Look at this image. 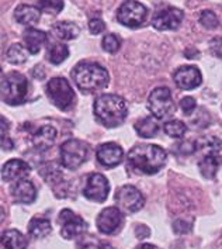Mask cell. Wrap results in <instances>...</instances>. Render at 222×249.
Listing matches in <instances>:
<instances>
[{
    "mask_svg": "<svg viewBox=\"0 0 222 249\" xmlns=\"http://www.w3.org/2000/svg\"><path fill=\"white\" fill-rule=\"evenodd\" d=\"M94 116L107 128L121 125L128 114L127 102L118 94H102L94 100Z\"/></svg>",
    "mask_w": 222,
    "mask_h": 249,
    "instance_id": "1",
    "label": "cell"
},
{
    "mask_svg": "<svg viewBox=\"0 0 222 249\" xmlns=\"http://www.w3.org/2000/svg\"><path fill=\"white\" fill-rule=\"evenodd\" d=\"M166 157V151L159 145L139 144L128 152V162L137 171L145 175H155L165 166Z\"/></svg>",
    "mask_w": 222,
    "mask_h": 249,
    "instance_id": "2",
    "label": "cell"
},
{
    "mask_svg": "<svg viewBox=\"0 0 222 249\" xmlns=\"http://www.w3.org/2000/svg\"><path fill=\"white\" fill-rule=\"evenodd\" d=\"M72 78L83 92L102 90L108 85V72L96 62H80L73 68Z\"/></svg>",
    "mask_w": 222,
    "mask_h": 249,
    "instance_id": "3",
    "label": "cell"
},
{
    "mask_svg": "<svg viewBox=\"0 0 222 249\" xmlns=\"http://www.w3.org/2000/svg\"><path fill=\"white\" fill-rule=\"evenodd\" d=\"M28 83L27 79L18 72H10L1 80V100L6 105H23L27 99Z\"/></svg>",
    "mask_w": 222,
    "mask_h": 249,
    "instance_id": "4",
    "label": "cell"
},
{
    "mask_svg": "<svg viewBox=\"0 0 222 249\" xmlns=\"http://www.w3.org/2000/svg\"><path fill=\"white\" fill-rule=\"evenodd\" d=\"M47 93L59 110H69L75 105V93L65 78H52L47 85Z\"/></svg>",
    "mask_w": 222,
    "mask_h": 249,
    "instance_id": "5",
    "label": "cell"
},
{
    "mask_svg": "<svg viewBox=\"0 0 222 249\" xmlns=\"http://www.w3.org/2000/svg\"><path fill=\"white\" fill-rule=\"evenodd\" d=\"M148 108L152 116L157 120H165L174 114L176 106L171 97V92L168 88H156L149 94Z\"/></svg>",
    "mask_w": 222,
    "mask_h": 249,
    "instance_id": "6",
    "label": "cell"
},
{
    "mask_svg": "<svg viewBox=\"0 0 222 249\" xmlns=\"http://www.w3.org/2000/svg\"><path fill=\"white\" fill-rule=\"evenodd\" d=\"M148 17V9L142 3L135 0L124 1L117 12V20L122 26L135 28L142 26Z\"/></svg>",
    "mask_w": 222,
    "mask_h": 249,
    "instance_id": "7",
    "label": "cell"
},
{
    "mask_svg": "<svg viewBox=\"0 0 222 249\" xmlns=\"http://www.w3.org/2000/svg\"><path fill=\"white\" fill-rule=\"evenodd\" d=\"M87 145L79 140H69L61 146V162L66 169H78L87 158Z\"/></svg>",
    "mask_w": 222,
    "mask_h": 249,
    "instance_id": "8",
    "label": "cell"
},
{
    "mask_svg": "<svg viewBox=\"0 0 222 249\" xmlns=\"http://www.w3.org/2000/svg\"><path fill=\"white\" fill-rule=\"evenodd\" d=\"M116 203L117 206L125 213H137L145 204L144 195L134 186H122L116 193Z\"/></svg>",
    "mask_w": 222,
    "mask_h": 249,
    "instance_id": "9",
    "label": "cell"
},
{
    "mask_svg": "<svg viewBox=\"0 0 222 249\" xmlns=\"http://www.w3.org/2000/svg\"><path fill=\"white\" fill-rule=\"evenodd\" d=\"M58 221L62 227L61 234L65 239H75L87 230L86 221L83 218H80L79 215H76L73 211L68 210V209L61 211Z\"/></svg>",
    "mask_w": 222,
    "mask_h": 249,
    "instance_id": "10",
    "label": "cell"
},
{
    "mask_svg": "<svg viewBox=\"0 0 222 249\" xmlns=\"http://www.w3.org/2000/svg\"><path fill=\"white\" fill-rule=\"evenodd\" d=\"M110 184L107 178L100 173H93L87 178L86 186L83 189V196L96 203H103L108 196Z\"/></svg>",
    "mask_w": 222,
    "mask_h": 249,
    "instance_id": "11",
    "label": "cell"
},
{
    "mask_svg": "<svg viewBox=\"0 0 222 249\" xmlns=\"http://www.w3.org/2000/svg\"><path fill=\"white\" fill-rule=\"evenodd\" d=\"M173 79L176 82V85L183 89V90H191V89H196L201 85L203 82V76H201V72L197 66L193 65H184L182 68H179L174 75Z\"/></svg>",
    "mask_w": 222,
    "mask_h": 249,
    "instance_id": "12",
    "label": "cell"
},
{
    "mask_svg": "<svg viewBox=\"0 0 222 249\" xmlns=\"http://www.w3.org/2000/svg\"><path fill=\"white\" fill-rule=\"evenodd\" d=\"M122 224V214L118 207H107L97 217V228L102 234L111 235Z\"/></svg>",
    "mask_w": 222,
    "mask_h": 249,
    "instance_id": "13",
    "label": "cell"
},
{
    "mask_svg": "<svg viewBox=\"0 0 222 249\" xmlns=\"http://www.w3.org/2000/svg\"><path fill=\"white\" fill-rule=\"evenodd\" d=\"M183 12L176 7H168L160 12H157L156 16L152 20V24L156 30H176L183 21Z\"/></svg>",
    "mask_w": 222,
    "mask_h": 249,
    "instance_id": "14",
    "label": "cell"
},
{
    "mask_svg": "<svg viewBox=\"0 0 222 249\" xmlns=\"http://www.w3.org/2000/svg\"><path fill=\"white\" fill-rule=\"evenodd\" d=\"M96 157L100 165H103L105 168H114L121 163L124 158V151L116 142H105L97 148Z\"/></svg>",
    "mask_w": 222,
    "mask_h": 249,
    "instance_id": "15",
    "label": "cell"
},
{
    "mask_svg": "<svg viewBox=\"0 0 222 249\" xmlns=\"http://www.w3.org/2000/svg\"><path fill=\"white\" fill-rule=\"evenodd\" d=\"M30 165L21 160V159H10L3 165L1 169V179L4 182H12V180H21L30 175Z\"/></svg>",
    "mask_w": 222,
    "mask_h": 249,
    "instance_id": "16",
    "label": "cell"
},
{
    "mask_svg": "<svg viewBox=\"0 0 222 249\" xmlns=\"http://www.w3.org/2000/svg\"><path fill=\"white\" fill-rule=\"evenodd\" d=\"M12 195L18 201V203H24V204H30L35 200L37 197V190L34 187V184L30 180L21 179L17 183H14L12 187Z\"/></svg>",
    "mask_w": 222,
    "mask_h": 249,
    "instance_id": "17",
    "label": "cell"
},
{
    "mask_svg": "<svg viewBox=\"0 0 222 249\" xmlns=\"http://www.w3.org/2000/svg\"><path fill=\"white\" fill-rule=\"evenodd\" d=\"M56 130L52 125H42L33 134V142L39 149H48L55 142Z\"/></svg>",
    "mask_w": 222,
    "mask_h": 249,
    "instance_id": "18",
    "label": "cell"
},
{
    "mask_svg": "<svg viewBox=\"0 0 222 249\" xmlns=\"http://www.w3.org/2000/svg\"><path fill=\"white\" fill-rule=\"evenodd\" d=\"M24 44L26 48L28 50L30 53H38L41 47L47 42L48 36L47 33L41 31V30H35V28H28L24 33Z\"/></svg>",
    "mask_w": 222,
    "mask_h": 249,
    "instance_id": "19",
    "label": "cell"
},
{
    "mask_svg": "<svg viewBox=\"0 0 222 249\" xmlns=\"http://www.w3.org/2000/svg\"><path fill=\"white\" fill-rule=\"evenodd\" d=\"M39 10L35 6H30V4H20L17 6V9L14 10V18L24 26H33L35 23H38L39 20Z\"/></svg>",
    "mask_w": 222,
    "mask_h": 249,
    "instance_id": "20",
    "label": "cell"
},
{
    "mask_svg": "<svg viewBox=\"0 0 222 249\" xmlns=\"http://www.w3.org/2000/svg\"><path fill=\"white\" fill-rule=\"evenodd\" d=\"M159 123L155 117L141 118L135 123V131L141 138H154L159 134Z\"/></svg>",
    "mask_w": 222,
    "mask_h": 249,
    "instance_id": "21",
    "label": "cell"
},
{
    "mask_svg": "<svg viewBox=\"0 0 222 249\" xmlns=\"http://www.w3.org/2000/svg\"><path fill=\"white\" fill-rule=\"evenodd\" d=\"M220 165H221V159H220V157H218L217 154H208V155H205V157L200 160L198 168H200L201 175H203L205 179H212V178H215Z\"/></svg>",
    "mask_w": 222,
    "mask_h": 249,
    "instance_id": "22",
    "label": "cell"
},
{
    "mask_svg": "<svg viewBox=\"0 0 222 249\" xmlns=\"http://www.w3.org/2000/svg\"><path fill=\"white\" fill-rule=\"evenodd\" d=\"M52 33L58 38L69 41V39H75L76 37H79L80 28L72 21H59V23L53 24Z\"/></svg>",
    "mask_w": 222,
    "mask_h": 249,
    "instance_id": "23",
    "label": "cell"
},
{
    "mask_svg": "<svg viewBox=\"0 0 222 249\" xmlns=\"http://www.w3.org/2000/svg\"><path fill=\"white\" fill-rule=\"evenodd\" d=\"M1 244L6 249H26L27 239L20 231L9 230L1 236Z\"/></svg>",
    "mask_w": 222,
    "mask_h": 249,
    "instance_id": "24",
    "label": "cell"
},
{
    "mask_svg": "<svg viewBox=\"0 0 222 249\" xmlns=\"http://www.w3.org/2000/svg\"><path fill=\"white\" fill-rule=\"evenodd\" d=\"M50 232H51V223L47 218H33L28 224V234L35 239L44 238Z\"/></svg>",
    "mask_w": 222,
    "mask_h": 249,
    "instance_id": "25",
    "label": "cell"
},
{
    "mask_svg": "<svg viewBox=\"0 0 222 249\" xmlns=\"http://www.w3.org/2000/svg\"><path fill=\"white\" fill-rule=\"evenodd\" d=\"M68 56H69V48L65 44H53L48 51V59L53 65L62 64Z\"/></svg>",
    "mask_w": 222,
    "mask_h": 249,
    "instance_id": "26",
    "label": "cell"
},
{
    "mask_svg": "<svg viewBox=\"0 0 222 249\" xmlns=\"http://www.w3.org/2000/svg\"><path fill=\"white\" fill-rule=\"evenodd\" d=\"M6 55H7V59L14 65H21L27 61V53L21 44L10 45V48L7 50Z\"/></svg>",
    "mask_w": 222,
    "mask_h": 249,
    "instance_id": "27",
    "label": "cell"
},
{
    "mask_svg": "<svg viewBox=\"0 0 222 249\" xmlns=\"http://www.w3.org/2000/svg\"><path fill=\"white\" fill-rule=\"evenodd\" d=\"M197 148L204 149L208 154H218L222 148V141L217 137H205L197 142Z\"/></svg>",
    "mask_w": 222,
    "mask_h": 249,
    "instance_id": "28",
    "label": "cell"
},
{
    "mask_svg": "<svg viewBox=\"0 0 222 249\" xmlns=\"http://www.w3.org/2000/svg\"><path fill=\"white\" fill-rule=\"evenodd\" d=\"M186 131H187V127L183 121L173 120V121H169L165 124V132L171 138H182Z\"/></svg>",
    "mask_w": 222,
    "mask_h": 249,
    "instance_id": "29",
    "label": "cell"
},
{
    "mask_svg": "<svg viewBox=\"0 0 222 249\" xmlns=\"http://www.w3.org/2000/svg\"><path fill=\"white\" fill-rule=\"evenodd\" d=\"M39 9L48 14H58L64 9L62 0H39Z\"/></svg>",
    "mask_w": 222,
    "mask_h": 249,
    "instance_id": "30",
    "label": "cell"
},
{
    "mask_svg": "<svg viewBox=\"0 0 222 249\" xmlns=\"http://www.w3.org/2000/svg\"><path fill=\"white\" fill-rule=\"evenodd\" d=\"M200 24L203 27H205V28H208V30H214V28H217V27L220 26V21H218V17L215 16L214 12L204 10L200 14Z\"/></svg>",
    "mask_w": 222,
    "mask_h": 249,
    "instance_id": "31",
    "label": "cell"
},
{
    "mask_svg": "<svg viewBox=\"0 0 222 249\" xmlns=\"http://www.w3.org/2000/svg\"><path fill=\"white\" fill-rule=\"evenodd\" d=\"M120 45H121V39L118 38V36H116V34H108L103 38V48L107 53H117L120 50Z\"/></svg>",
    "mask_w": 222,
    "mask_h": 249,
    "instance_id": "32",
    "label": "cell"
},
{
    "mask_svg": "<svg viewBox=\"0 0 222 249\" xmlns=\"http://www.w3.org/2000/svg\"><path fill=\"white\" fill-rule=\"evenodd\" d=\"M180 108L183 111L186 116H190L193 113V110L196 108V99L187 96V97H183L180 100Z\"/></svg>",
    "mask_w": 222,
    "mask_h": 249,
    "instance_id": "33",
    "label": "cell"
},
{
    "mask_svg": "<svg viewBox=\"0 0 222 249\" xmlns=\"http://www.w3.org/2000/svg\"><path fill=\"white\" fill-rule=\"evenodd\" d=\"M191 227H193L191 221H186V220H182V218L180 220H176L173 223V230L177 234H187V232H190L191 231Z\"/></svg>",
    "mask_w": 222,
    "mask_h": 249,
    "instance_id": "34",
    "label": "cell"
},
{
    "mask_svg": "<svg viewBox=\"0 0 222 249\" xmlns=\"http://www.w3.org/2000/svg\"><path fill=\"white\" fill-rule=\"evenodd\" d=\"M105 28V24L103 20H100V18H93L90 20V23H89V30H90V33L94 34V36H97V34H100V33H103Z\"/></svg>",
    "mask_w": 222,
    "mask_h": 249,
    "instance_id": "35",
    "label": "cell"
},
{
    "mask_svg": "<svg viewBox=\"0 0 222 249\" xmlns=\"http://www.w3.org/2000/svg\"><path fill=\"white\" fill-rule=\"evenodd\" d=\"M176 148H179V154L182 155H190L196 151L197 148V142H191V141H184L183 144L176 145Z\"/></svg>",
    "mask_w": 222,
    "mask_h": 249,
    "instance_id": "36",
    "label": "cell"
},
{
    "mask_svg": "<svg viewBox=\"0 0 222 249\" xmlns=\"http://www.w3.org/2000/svg\"><path fill=\"white\" fill-rule=\"evenodd\" d=\"M209 48H211V53H214L215 56L222 58V38L211 39V42H209Z\"/></svg>",
    "mask_w": 222,
    "mask_h": 249,
    "instance_id": "37",
    "label": "cell"
},
{
    "mask_svg": "<svg viewBox=\"0 0 222 249\" xmlns=\"http://www.w3.org/2000/svg\"><path fill=\"white\" fill-rule=\"evenodd\" d=\"M135 234H137V236H138L139 239H145L146 236H149L151 231H149V228L145 227V225H138L137 230H135Z\"/></svg>",
    "mask_w": 222,
    "mask_h": 249,
    "instance_id": "38",
    "label": "cell"
},
{
    "mask_svg": "<svg viewBox=\"0 0 222 249\" xmlns=\"http://www.w3.org/2000/svg\"><path fill=\"white\" fill-rule=\"evenodd\" d=\"M79 249H100V245H97L92 239H85L79 245Z\"/></svg>",
    "mask_w": 222,
    "mask_h": 249,
    "instance_id": "39",
    "label": "cell"
},
{
    "mask_svg": "<svg viewBox=\"0 0 222 249\" xmlns=\"http://www.w3.org/2000/svg\"><path fill=\"white\" fill-rule=\"evenodd\" d=\"M1 146H3L4 151H10V149L14 148V142L9 137H6V138H1Z\"/></svg>",
    "mask_w": 222,
    "mask_h": 249,
    "instance_id": "40",
    "label": "cell"
},
{
    "mask_svg": "<svg viewBox=\"0 0 222 249\" xmlns=\"http://www.w3.org/2000/svg\"><path fill=\"white\" fill-rule=\"evenodd\" d=\"M184 56H186L187 59L197 58V56H198V51H197L196 48H187V50L184 51Z\"/></svg>",
    "mask_w": 222,
    "mask_h": 249,
    "instance_id": "41",
    "label": "cell"
},
{
    "mask_svg": "<svg viewBox=\"0 0 222 249\" xmlns=\"http://www.w3.org/2000/svg\"><path fill=\"white\" fill-rule=\"evenodd\" d=\"M7 131H9L7 120L4 117H1V138H6V137H7Z\"/></svg>",
    "mask_w": 222,
    "mask_h": 249,
    "instance_id": "42",
    "label": "cell"
},
{
    "mask_svg": "<svg viewBox=\"0 0 222 249\" xmlns=\"http://www.w3.org/2000/svg\"><path fill=\"white\" fill-rule=\"evenodd\" d=\"M137 249H156L154 245H151V244H142L141 247H138Z\"/></svg>",
    "mask_w": 222,
    "mask_h": 249,
    "instance_id": "43",
    "label": "cell"
},
{
    "mask_svg": "<svg viewBox=\"0 0 222 249\" xmlns=\"http://www.w3.org/2000/svg\"><path fill=\"white\" fill-rule=\"evenodd\" d=\"M100 249H114V248H113L110 244H102V245H100Z\"/></svg>",
    "mask_w": 222,
    "mask_h": 249,
    "instance_id": "44",
    "label": "cell"
}]
</instances>
